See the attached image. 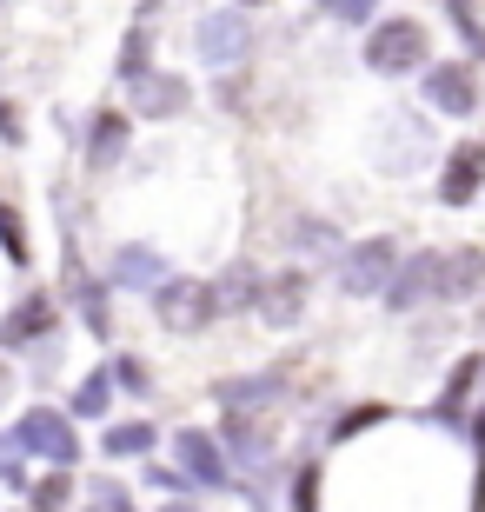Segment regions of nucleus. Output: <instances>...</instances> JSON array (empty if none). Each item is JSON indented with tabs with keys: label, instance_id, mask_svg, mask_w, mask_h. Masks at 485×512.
<instances>
[{
	"label": "nucleus",
	"instance_id": "1",
	"mask_svg": "<svg viewBox=\"0 0 485 512\" xmlns=\"http://www.w3.org/2000/svg\"><path fill=\"white\" fill-rule=\"evenodd\" d=\"M14 439H20V453L47 459L54 473H74L80 466V433L67 426V413H54V406H27L20 426H14Z\"/></svg>",
	"mask_w": 485,
	"mask_h": 512
},
{
	"label": "nucleus",
	"instance_id": "2",
	"mask_svg": "<svg viewBox=\"0 0 485 512\" xmlns=\"http://www.w3.org/2000/svg\"><path fill=\"white\" fill-rule=\"evenodd\" d=\"M366 67L373 74H419L426 67V27L419 20H379L373 34H366Z\"/></svg>",
	"mask_w": 485,
	"mask_h": 512
},
{
	"label": "nucleus",
	"instance_id": "3",
	"mask_svg": "<svg viewBox=\"0 0 485 512\" xmlns=\"http://www.w3.org/2000/svg\"><path fill=\"white\" fill-rule=\"evenodd\" d=\"M153 313H160L167 333H200V326H213V313H220V286H206V280H167L160 293H153Z\"/></svg>",
	"mask_w": 485,
	"mask_h": 512
},
{
	"label": "nucleus",
	"instance_id": "4",
	"mask_svg": "<svg viewBox=\"0 0 485 512\" xmlns=\"http://www.w3.org/2000/svg\"><path fill=\"white\" fill-rule=\"evenodd\" d=\"M193 47H200L206 67H240V60L253 54V20H246L240 7H220V14H206L200 27H193Z\"/></svg>",
	"mask_w": 485,
	"mask_h": 512
},
{
	"label": "nucleus",
	"instance_id": "5",
	"mask_svg": "<svg viewBox=\"0 0 485 512\" xmlns=\"http://www.w3.org/2000/svg\"><path fill=\"white\" fill-rule=\"evenodd\" d=\"M392 273H399V247H392V240H359V247L339 253V286H346L353 300H366V293H386Z\"/></svg>",
	"mask_w": 485,
	"mask_h": 512
},
{
	"label": "nucleus",
	"instance_id": "6",
	"mask_svg": "<svg viewBox=\"0 0 485 512\" xmlns=\"http://www.w3.org/2000/svg\"><path fill=\"white\" fill-rule=\"evenodd\" d=\"M426 107H439V114L466 120L472 107H479V80H472V60H432L426 67Z\"/></svg>",
	"mask_w": 485,
	"mask_h": 512
},
{
	"label": "nucleus",
	"instance_id": "7",
	"mask_svg": "<svg viewBox=\"0 0 485 512\" xmlns=\"http://www.w3.org/2000/svg\"><path fill=\"white\" fill-rule=\"evenodd\" d=\"M173 453H180V473L193 479V486H213V493H220V486H233V466H226V446L220 439H206V433H180L173 439Z\"/></svg>",
	"mask_w": 485,
	"mask_h": 512
},
{
	"label": "nucleus",
	"instance_id": "8",
	"mask_svg": "<svg viewBox=\"0 0 485 512\" xmlns=\"http://www.w3.org/2000/svg\"><path fill=\"white\" fill-rule=\"evenodd\" d=\"M439 300V253H412V260H399V273H392L386 286V306L392 313H412V306Z\"/></svg>",
	"mask_w": 485,
	"mask_h": 512
},
{
	"label": "nucleus",
	"instance_id": "9",
	"mask_svg": "<svg viewBox=\"0 0 485 512\" xmlns=\"http://www.w3.org/2000/svg\"><path fill=\"white\" fill-rule=\"evenodd\" d=\"M306 293H313V280L299 273V266H286V273H273L260 293V320L266 326H299L306 320Z\"/></svg>",
	"mask_w": 485,
	"mask_h": 512
},
{
	"label": "nucleus",
	"instance_id": "10",
	"mask_svg": "<svg viewBox=\"0 0 485 512\" xmlns=\"http://www.w3.org/2000/svg\"><path fill=\"white\" fill-rule=\"evenodd\" d=\"M54 320H60L54 293H27V300L0 320V346H40L47 333H54Z\"/></svg>",
	"mask_w": 485,
	"mask_h": 512
},
{
	"label": "nucleus",
	"instance_id": "11",
	"mask_svg": "<svg viewBox=\"0 0 485 512\" xmlns=\"http://www.w3.org/2000/svg\"><path fill=\"white\" fill-rule=\"evenodd\" d=\"M426 147H432V133H426V120H419V114H392V120H379V160H386L392 173H406Z\"/></svg>",
	"mask_w": 485,
	"mask_h": 512
},
{
	"label": "nucleus",
	"instance_id": "12",
	"mask_svg": "<svg viewBox=\"0 0 485 512\" xmlns=\"http://www.w3.org/2000/svg\"><path fill=\"white\" fill-rule=\"evenodd\" d=\"M485 187V147H452L439 167V200L446 207H472V193Z\"/></svg>",
	"mask_w": 485,
	"mask_h": 512
},
{
	"label": "nucleus",
	"instance_id": "13",
	"mask_svg": "<svg viewBox=\"0 0 485 512\" xmlns=\"http://www.w3.org/2000/svg\"><path fill=\"white\" fill-rule=\"evenodd\" d=\"M226 453L240 459L246 473H266V479H273V433H266L253 413H233V419H226Z\"/></svg>",
	"mask_w": 485,
	"mask_h": 512
},
{
	"label": "nucleus",
	"instance_id": "14",
	"mask_svg": "<svg viewBox=\"0 0 485 512\" xmlns=\"http://www.w3.org/2000/svg\"><path fill=\"white\" fill-rule=\"evenodd\" d=\"M133 107L147 120H173V114L193 107V87L180 74H147V80H133Z\"/></svg>",
	"mask_w": 485,
	"mask_h": 512
},
{
	"label": "nucleus",
	"instance_id": "15",
	"mask_svg": "<svg viewBox=\"0 0 485 512\" xmlns=\"http://www.w3.org/2000/svg\"><path fill=\"white\" fill-rule=\"evenodd\" d=\"M472 293H485V253L479 247L439 253V300H472Z\"/></svg>",
	"mask_w": 485,
	"mask_h": 512
},
{
	"label": "nucleus",
	"instance_id": "16",
	"mask_svg": "<svg viewBox=\"0 0 485 512\" xmlns=\"http://www.w3.org/2000/svg\"><path fill=\"white\" fill-rule=\"evenodd\" d=\"M113 280L133 286V293H160L167 286V253L160 247H120L113 253Z\"/></svg>",
	"mask_w": 485,
	"mask_h": 512
},
{
	"label": "nucleus",
	"instance_id": "17",
	"mask_svg": "<svg viewBox=\"0 0 485 512\" xmlns=\"http://www.w3.org/2000/svg\"><path fill=\"white\" fill-rule=\"evenodd\" d=\"M286 393V373H246V380H220L213 399H220L226 413H246V406H273Z\"/></svg>",
	"mask_w": 485,
	"mask_h": 512
},
{
	"label": "nucleus",
	"instance_id": "18",
	"mask_svg": "<svg viewBox=\"0 0 485 512\" xmlns=\"http://www.w3.org/2000/svg\"><path fill=\"white\" fill-rule=\"evenodd\" d=\"M67 266H74V260H67ZM67 293H74V306H80V326H87L94 340H107V333H113V300H107V286H94V280L74 266V273H67Z\"/></svg>",
	"mask_w": 485,
	"mask_h": 512
},
{
	"label": "nucleus",
	"instance_id": "19",
	"mask_svg": "<svg viewBox=\"0 0 485 512\" xmlns=\"http://www.w3.org/2000/svg\"><path fill=\"white\" fill-rule=\"evenodd\" d=\"M120 160H127V120L94 114V127H87V167H120Z\"/></svg>",
	"mask_w": 485,
	"mask_h": 512
},
{
	"label": "nucleus",
	"instance_id": "20",
	"mask_svg": "<svg viewBox=\"0 0 485 512\" xmlns=\"http://www.w3.org/2000/svg\"><path fill=\"white\" fill-rule=\"evenodd\" d=\"M260 293H266L260 266H233L220 280V313H260Z\"/></svg>",
	"mask_w": 485,
	"mask_h": 512
},
{
	"label": "nucleus",
	"instance_id": "21",
	"mask_svg": "<svg viewBox=\"0 0 485 512\" xmlns=\"http://www.w3.org/2000/svg\"><path fill=\"white\" fill-rule=\"evenodd\" d=\"M100 453H107V459H140V453H153V426H147V419L107 426V433H100Z\"/></svg>",
	"mask_w": 485,
	"mask_h": 512
},
{
	"label": "nucleus",
	"instance_id": "22",
	"mask_svg": "<svg viewBox=\"0 0 485 512\" xmlns=\"http://www.w3.org/2000/svg\"><path fill=\"white\" fill-rule=\"evenodd\" d=\"M293 247H299V253H313V260H333V266H339L346 240H339L333 220H299V227H293Z\"/></svg>",
	"mask_w": 485,
	"mask_h": 512
},
{
	"label": "nucleus",
	"instance_id": "23",
	"mask_svg": "<svg viewBox=\"0 0 485 512\" xmlns=\"http://www.w3.org/2000/svg\"><path fill=\"white\" fill-rule=\"evenodd\" d=\"M67 506H74V479L67 473H47L27 486V512H67Z\"/></svg>",
	"mask_w": 485,
	"mask_h": 512
},
{
	"label": "nucleus",
	"instance_id": "24",
	"mask_svg": "<svg viewBox=\"0 0 485 512\" xmlns=\"http://www.w3.org/2000/svg\"><path fill=\"white\" fill-rule=\"evenodd\" d=\"M147 60H153V34H147V20H140V27H133L127 34V47H120V80H147Z\"/></svg>",
	"mask_w": 485,
	"mask_h": 512
},
{
	"label": "nucleus",
	"instance_id": "25",
	"mask_svg": "<svg viewBox=\"0 0 485 512\" xmlns=\"http://www.w3.org/2000/svg\"><path fill=\"white\" fill-rule=\"evenodd\" d=\"M452 27H459V40L472 47V60H485V20H479V0H446Z\"/></svg>",
	"mask_w": 485,
	"mask_h": 512
},
{
	"label": "nucleus",
	"instance_id": "26",
	"mask_svg": "<svg viewBox=\"0 0 485 512\" xmlns=\"http://www.w3.org/2000/svg\"><path fill=\"white\" fill-rule=\"evenodd\" d=\"M479 373H485V360H459V366H452V380H446V399H439V413H459V406H466V393L479 386Z\"/></svg>",
	"mask_w": 485,
	"mask_h": 512
},
{
	"label": "nucleus",
	"instance_id": "27",
	"mask_svg": "<svg viewBox=\"0 0 485 512\" xmlns=\"http://www.w3.org/2000/svg\"><path fill=\"white\" fill-rule=\"evenodd\" d=\"M107 406H113V380H107V373H94V380L74 393V419H100Z\"/></svg>",
	"mask_w": 485,
	"mask_h": 512
},
{
	"label": "nucleus",
	"instance_id": "28",
	"mask_svg": "<svg viewBox=\"0 0 485 512\" xmlns=\"http://www.w3.org/2000/svg\"><path fill=\"white\" fill-rule=\"evenodd\" d=\"M0 486H7V493H27V486H34L27 466H20V439L14 433H0Z\"/></svg>",
	"mask_w": 485,
	"mask_h": 512
},
{
	"label": "nucleus",
	"instance_id": "29",
	"mask_svg": "<svg viewBox=\"0 0 485 512\" xmlns=\"http://www.w3.org/2000/svg\"><path fill=\"white\" fill-rule=\"evenodd\" d=\"M87 512H133V493L120 479H94L87 486Z\"/></svg>",
	"mask_w": 485,
	"mask_h": 512
},
{
	"label": "nucleus",
	"instance_id": "30",
	"mask_svg": "<svg viewBox=\"0 0 485 512\" xmlns=\"http://www.w3.org/2000/svg\"><path fill=\"white\" fill-rule=\"evenodd\" d=\"M107 373H113V386H120V393H147V386H153L147 360H133V353H120V360H113Z\"/></svg>",
	"mask_w": 485,
	"mask_h": 512
},
{
	"label": "nucleus",
	"instance_id": "31",
	"mask_svg": "<svg viewBox=\"0 0 485 512\" xmlns=\"http://www.w3.org/2000/svg\"><path fill=\"white\" fill-rule=\"evenodd\" d=\"M140 479H147V486H160V493H173V499L193 493V479L180 473V466H153V459H147V473H140Z\"/></svg>",
	"mask_w": 485,
	"mask_h": 512
},
{
	"label": "nucleus",
	"instance_id": "32",
	"mask_svg": "<svg viewBox=\"0 0 485 512\" xmlns=\"http://www.w3.org/2000/svg\"><path fill=\"white\" fill-rule=\"evenodd\" d=\"M0 247H7V260H14V266H27V233H20L14 207H0Z\"/></svg>",
	"mask_w": 485,
	"mask_h": 512
},
{
	"label": "nucleus",
	"instance_id": "33",
	"mask_svg": "<svg viewBox=\"0 0 485 512\" xmlns=\"http://www.w3.org/2000/svg\"><path fill=\"white\" fill-rule=\"evenodd\" d=\"M293 512H319V466L293 473Z\"/></svg>",
	"mask_w": 485,
	"mask_h": 512
},
{
	"label": "nucleus",
	"instance_id": "34",
	"mask_svg": "<svg viewBox=\"0 0 485 512\" xmlns=\"http://www.w3.org/2000/svg\"><path fill=\"white\" fill-rule=\"evenodd\" d=\"M379 419H386V406H353V413L333 426V439H359L366 426H379Z\"/></svg>",
	"mask_w": 485,
	"mask_h": 512
},
{
	"label": "nucleus",
	"instance_id": "35",
	"mask_svg": "<svg viewBox=\"0 0 485 512\" xmlns=\"http://www.w3.org/2000/svg\"><path fill=\"white\" fill-rule=\"evenodd\" d=\"M319 7H326V14H333V20H353V27H359V20L373 14L379 0H319Z\"/></svg>",
	"mask_w": 485,
	"mask_h": 512
},
{
	"label": "nucleus",
	"instance_id": "36",
	"mask_svg": "<svg viewBox=\"0 0 485 512\" xmlns=\"http://www.w3.org/2000/svg\"><path fill=\"white\" fill-rule=\"evenodd\" d=\"M20 133H27V127H20V114L0 100V140H7V147H20Z\"/></svg>",
	"mask_w": 485,
	"mask_h": 512
},
{
	"label": "nucleus",
	"instance_id": "37",
	"mask_svg": "<svg viewBox=\"0 0 485 512\" xmlns=\"http://www.w3.org/2000/svg\"><path fill=\"white\" fill-rule=\"evenodd\" d=\"M160 512H200V506H193V499H173V506H160Z\"/></svg>",
	"mask_w": 485,
	"mask_h": 512
},
{
	"label": "nucleus",
	"instance_id": "38",
	"mask_svg": "<svg viewBox=\"0 0 485 512\" xmlns=\"http://www.w3.org/2000/svg\"><path fill=\"white\" fill-rule=\"evenodd\" d=\"M472 439H479V446H485V413H479V419H472Z\"/></svg>",
	"mask_w": 485,
	"mask_h": 512
},
{
	"label": "nucleus",
	"instance_id": "39",
	"mask_svg": "<svg viewBox=\"0 0 485 512\" xmlns=\"http://www.w3.org/2000/svg\"><path fill=\"white\" fill-rule=\"evenodd\" d=\"M233 7H240V14H246V7H260V0H233Z\"/></svg>",
	"mask_w": 485,
	"mask_h": 512
},
{
	"label": "nucleus",
	"instance_id": "40",
	"mask_svg": "<svg viewBox=\"0 0 485 512\" xmlns=\"http://www.w3.org/2000/svg\"><path fill=\"white\" fill-rule=\"evenodd\" d=\"M0 393H7V373H0Z\"/></svg>",
	"mask_w": 485,
	"mask_h": 512
}]
</instances>
